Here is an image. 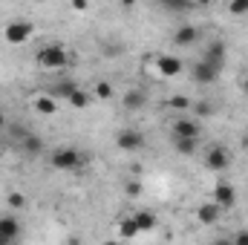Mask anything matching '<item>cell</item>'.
Segmentation results:
<instances>
[{
	"instance_id": "obj_1",
	"label": "cell",
	"mask_w": 248,
	"mask_h": 245,
	"mask_svg": "<svg viewBox=\"0 0 248 245\" xmlns=\"http://www.w3.org/2000/svg\"><path fill=\"white\" fill-rule=\"evenodd\" d=\"M35 63H38L41 69H46V72L66 69V63H69L66 46H63V44H46V46H41L38 55H35Z\"/></svg>"
},
{
	"instance_id": "obj_2",
	"label": "cell",
	"mask_w": 248,
	"mask_h": 245,
	"mask_svg": "<svg viewBox=\"0 0 248 245\" xmlns=\"http://www.w3.org/2000/svg\"><path fill=\"white\" fill-rule=\"evenodd\" d=\"M32 35H35V23H32V20H9V23L3 26V38H6V44H12V46H20V44L32 41Z\"/></svg>"
},
{
	"instance_id": "obj_3",
	"label": "cell",
	"mask_w": 248,
	"mask_h": 245,
	"mask_svg": "<svg viewBox=\"0 0 248 245\" xmlns=\"http://www.w3.org/2000/svg\"><path fill=\"white\" fill-rule=\"evenodd\" d=\"M84 162V156L75 150V147H55L52 156H49V165L55 170H78Z\"/></svg>"
},
{
	"instance_id": "obj_4",
	"label": "cell",
	"mask_w": 248,
	"mask_h": 245,
	"mask_svg": "<svg viewBox=\"0 0 248 245\" xmlns=\"http://www.w3.org/2000/svg\"><path fill=\"white\" fill-rule=\"evenodd\" d=\"M199 136H202V124L190 116H176L170 124V138H196L199 141Z\"/></svg>"
},
{
	"instance_id": "obj_5",
	"label": "cell",
	"mask_w": 248,
	"mask_h": 245,
	"mask_svg": "<svg viewBox=\"0 0 248 245\" xmlns=\"http://www.w3.org/2000/svg\"><path fill=\"white\" fill-rule=\"evenodd\" d=\"M202 165H205L208 170H214V173L225 170V168L231 165V153H228V147H222V144H211V147L205 150V156H202Z\"/></svg>"
},
{
	"instance_id": "obj_6",
	"label": "cell",
	"mask_w": 248,
	"mask_h": 245,
	"mask_svg": "<svg viewBox=\"0 0 248 245\" xmlns=\"http://www.w3.org/2000/svg\"><path fill=\"white\" fill-rule=\"evenodd\" d=\"M116 147L124 150V153H136L144 147V133L141 130H133V127H124L116 133Z\"/></svg>"
},
{
	"instance_id": "obj_7",
	"label": "cell",
	"mask_w": 248,
	"mask_h": 245,
	"mask_svg": "<svg viewBox=\"0 0 248 245\" xmlns=\"http://www.w3.org/2000/svg\"><path fill=\"white\" fill-rule=\"evenodd\" d=\"M211 202H217V205L222 208V214L231 211V208L237 205V190H234V184L231 182H217L214 193H211Z\"/></svg>"
},
{
	"instance_id": "obj_8",
	"label": "cell",
	"mask_w": 248,
	"mask_h": 245,
	"mask_svg": "<svg viewBox=\"0 0 248 245\" xmlns=\"http://www.w3.org/2000/svg\"><path fill=\"white\" fill-rule=\"evenodd\" d=\"M196 222L199 225H208V228H214V225H219L222 222V208L217 205V202H202V205H196Z\"/></svg>"
},
{
	"instance_id": "obj_9",
	"label": "cell",
	"mask_w": 248,
	"mask_h": 245,
	"mask_svg": "<svg viewBox=\"0 0 248 245\" xmlns=\"http://www.w3.org/2000/svg\"><path fill=\"white\" fill-rule=\"evenodd\" d=\"M182 69H185V61L179 55H159L156 58V72L162 78H176V75H182Z\"/></svg>"
},
{
	"instance_id": "obj_10",
	"label": "cell",
	"mask_w": 248,
	"mask_h": 245,
	"mask_svg": "<svg viewBox=\"0 0 248 245\" xmlns=\"http://www.w3.org/2000/svg\"><path fill=\"white\" fill-rule=\"evenodd\" d=\"M190 78H193V84H199V87H208V84H214L217 78H219V69L217 66H211V63H205L202 58L193 63V69H190Z\"/></svg>"
},
{
	"instance_id": "obj_11",
	"label": "cell",
	"mask_w": 248,
	"mask_h": 245,
	"mask_svg": "<svg viewBox=\"0 0 248 245\" xmlns=\"http://www.w3.org/2000/svg\"><path fill=\"white\" fill-rule=\"evenodd\" d=\"M225 58H228V46H225L222 41H214V44H208V49L202 52V61L211 63V66H217L219 72L225 69Z\"/></svg>"
},
{
	"instance_id": "obj_12",
	"label": "cell",
	"mask_w": 248,
	"mask_h": 245,
	"mask_svg": "<svg viewBox=\"0 0 248 245\" xmlns=\"http://www.w3.org/2000/svg\"><path fill=\"white\" fill-rule=\"evenodd\" d=\"M199 26H193V23H182V26H176V32H173V44L176 46H193L196 41H199Z\"/></svg>"
},
{
	"instance_id": "obj_13",
	"label": "cell",
	"mask_w": 248,
	"mask_h": 245,
	"mask_svg": "<svg viewBox=\"0 0 248 245\" xmlns=\"http://www.w3.org/2000/svg\"><path fill=\"white\" fill-rule=\"evenodd\" d=\"M32 110H35L38 116H58V101H55L49 92H38V95L32 98Z\"/></svg>"
},
{
	"instance_id": "obj_14",
	"label": "cell",
	"mask_w": 248,
	"mask_h": 245,
	"mask_svg": "<svg viewBox=\"0 0 248 245\" xmlns=\"http://www.w3.org/2000/svg\"><path fill=\"white\" fill-rule=\"evenodd\" d=\"M133 219H136V225H139L141 234H150V231L159 228V216H156L150 208H139V211L133 214Z\"/></svg>"
},
{
	"instance_id": "obj_15",
	"label": "cell",
	"mask_w": 248,
	"mask_h": 245,
	"mask_svg": "<svg viewBox=\"0 0 248 245\" xmlns=\"http://www.w3.org/2000/svg\"><path fill=\"white\" fill-rule=\"evenodd\" d=\"M122 107L124 110H130V113L147 107V92H144V90H127V92L122 95Z\"/></svg>"
},
{
	"instance_id": "obj_16",
	"label": "cell",
	"mask_w": 248,
	"mask_h": 245,
	"mask_svg": "<svg viewBox=\"0 0 248 245\" xmlns=\"http://www.w3.org/2000/svg\"><path fill=\"white\" fill-rule=\"evenodd\" d=\"M20 147H23L26 156H41V153H44V138H41L38 133H26V136L20 138Z\"/></svg>"
},
{
	"instance_id": "obj_17",
	"label": "cell",
	"mask_w": 248,
	"mask_h": 245,
	"mask_svg": "<svg viewBox=\"0 0 248 245\" xmlns=\"http://www.w3.org/2000/svg\"><path fill=\"white\" fill-rule=\"evenodd\" d=\"M20 231H23V228H20V222H17L15 216H9V214L0 216V237H6V240L15 243V240L20 237Z\"/></svg>"
},
{
	"instance_id": "obj_18",
	"label": "cell",
	"mask_w": 248,
	"mask_h": 245,
	"mask_svg": "<svg viewBox=\"0 0 248 245\" xmlns=\"http://www.w3.org/2000/svg\"><path fill=\"white\" fill-rule=\"evenodd\" d=\"M78 90V84L75 81H58V84H52V90H46L55 101H69V95Z\"/></svg>"
},
{
	"instance_id": "obj_19",
	"label": "cell",
	"mask_w": 248,
	"mask_h": 245,
	"mask_svg": "<svg viewBox=\"0 0 248 245\" xmlns=\"http://www.w3.org/2000/svg\"><path fill=\"white\" fill-rule=\"evenodd\" d=\"M141 231H139V225H136V219L133 216H122L119 219V237H124V240H136Z\"/></svg>"
},
{
	"instance_id": "obj_20",
	"label": "cell",
	"mask_w": 248,
	"mask_h": 245,
	"mask_svg": "<svg viewBox=\"0 0 248 245\" xmlns=\"http://www.w3.org/2000/svg\"><path fill=\"white\" fill-rule=\"evenodd\" d=\"M190 113H193L196 122H199V119H211V116L217 113V104H214V101H193Z\"/></svg>"
},
{
	"instance_id": "obj_21",
	"label": "cell",
	"mask_w": 248,
	"mask_h": 245,
	"mask_svg": "<svg viewBox=\"0 0 248 245\" xmlns=\"http://www.w3.org/2000/svg\"><path fill=\"white\" fill-rule=\"evenodd\" d=\"M170 141H173V150H176L179 156H193L196 147H199L196 138H170Z\"/></svg>"
},
{
	"instance_id": "obj_22",
	"label": "cell",
	"mask_w": 248,
	"mask_h": 245,
	"mask_svg": "<svg viewBox=\"0 0 248 245\" xmlns=\"http://www.w3.org/2000/svg\"><path fill=\"white\" fill-rule=\"evenodd\" d=\"M66 104H69L72 110H87V107H90V92L78 87V90H75V92L69 95V101H66Z\"/></svg>"
},
{
	"instance_id": "obj_23",
	"label": "cell",
	"mask_w": 248,
	"mask_h": 245,
	"mask_svg": "<svg viewBox=\"0 0 248 245\" xmlns=\"http://www.w3.org/2000/svg\"><path fill=\"white\" fill-rule=\"evenodd\" d=\"M93 95L101 98V101H110V98L116 95V90H113L110 81H95V84H93Z\"/></svg>"
},
{
	"instance_id": "obj_24",
	"label": "cell",
	"mask_w": 248,
	"mask_h": 245,
	"mask_svg": "<svg viewBox=\"0 0 248 245\" xmlns=\"http://www.w3.org/2000/svg\"><path fill=\"white\" fill-rule=\"evenodd\" d=\"M168 107L185 116V113H190V107H193V101H190L187 95H170V98H168Z\"/></svg>"
},
{
	"instance_id": "obj_25",
	"label": "cell",
	"mask_w": 248,
	"mask_h": 245,
	"mask_svg": "<svg viewBox=\"0 0 248 245\" xmlns=\"http://www.w3.org/2000/svg\"><path fill=\"white\" fill-rule=\"evenodd\" d=\"M162 9H168V12H190L193 3H187V0H168V3H162Z\"/></svg>"
},
{
	"instance_id": "obj_26",
	"label": "cell",
	"mask_w": 248,
	"mask_h": 245,
	"mask_svg": "<svg viewBox=\"0 0 248 245\" xmlns=\"http://www.w3.org/2000/svg\"><path fill=\"white\" fill-rule=\"evenodd\" d=\"M6 205H9V208H26V196L17 193V190H12V193L6 196Z\"/></svg>"
},
{
	"instance_id": "obj_27",
	"label": "cell",
	"mask_w": 248,
	"mask_h": 245,
	"mask_svg": "<svg viewBox=\"0 0 248 245\" xmlns=\"http://www.w3.org/2000/svg\"><path fill=\"white\" fill-rule=\"evenodd\" d=\"M228 12L237 15V17H240V15H248V0H231V3H228Z\"/></svg>"
},
{
	"instance_id": "obj_28",
	"label": "cell",
	"mask_w": 248,
	"mask_h": 245,
	"mask_svg": "<svg viewBox=\"0 0 248 245\" xmlns=\"http://www.w3.org/2000/svg\"><path fill=\"white\" fill-rule=\"evenodd\" d=\"M124 193H127L130 199H139V196H141V182H136V179H133V182H127V184H124Z\"/></svg>"
},
{
	"instance_id": "obj_29",
	"label": "cell",
	"mask_w": 248,
	"mask_h": 245,
	"mask_svg": "<svg viewBox=\"0 0 248 245\" xmlns=\"http://www.w3.org/2000/svg\"><path fill=\"white\" fill-rule=\"evenodd\" d=\"M231 243H234V245H248V231H246V228H240V231L231 237Z\"/></svg>"
},
{
	"instance_id": "obj_30",
	"label": "cell",
	"mask_w": 248,
	"mask_h": 245,
	"mask_svg": "<svg viewBox=\"0 0 248 245\" xmlns=\"http://www.w3.org/2000/svg\"><path fill=\"white\" fill-rule=\"evenodd\" d=\"M69 9H72V12H87V9H90V3H87V0H72V3H69Z\"/></svg>"
},
{
	"instance_id": "obj_31",
	"label": "cell",
	"mask_w": 248,
	"mask_h": 245,
	"mask_svg": "<svg viewBox=\"0 0 248 245\" xmlns=\"http://www.w3.org/2000/svg\"><path fill=\"white\" fill-rule=\"evenodd\" d=\"M240 92H243V95H248V72L240 78Z\"/></svg>"
},
{
	"instance_id": "obj_32",
	"label": "cell",
	"mask_w": 248,
	"mask_h": 245,
	"mask_svg": "<svg viewBox=\"0 0 248 245\" xmlns=\"http://www.w3.org/2000/svg\"><path fill=\"white\" fill-rule=\"evenodd\" d=\"M211 245H234V243H231V237H217Z\"/></svg>"
},
{
	"instance_id": "obj_33",
	"label": "cell",
	"mask_w": 248,
	"mask_h": 245,
	"mask_svg": "<svg viewBox=\"0 0 248 245\" xmlns=\"http://www.w3.org/2000/svg\"><path fill=\"white\" fill-rule=\"evenodd\" d=\"M240 147H243V150H248V130L240 136Z\"/></svg>"
},
{
	"instance_id": "obj_34",
	"label": "cell",
	"mask_w": 248,
	"mask_h": 245,
	"mask_svg": "<svg viewBox=\"0 0 248 245\" xmlns=\"http://www.w3.org/2000/svg\"><path fill=\"white\" fill-rule=\"evenodd\" d=\"M3 127H6V113L0 110V130H3Z\"/></svg>"
},
{
	"instance_id": "obj_35",
	"label": "cell",
	"mask_w": 248,
	"mask_h": 245,
	"mask_svg": "<svg viewBox=\"0 0 248 245\" xmlns=\"http://www.w3.org/2000/svg\"><path fill=\"white\" fill-rule=\"evenodd\" d=\"M101 245H122V243H119V240H104Z\"/></svg>"
},
{
	"instance_id": "obj_36",
	"label": "cell",
	"mask_w": 248,
	"mask_h": 245,
	"mask_svg": "<svg viewBox=\"0 0 248 245\" xmlns=\"http://www.w3.org/2000/svg\"><path fill=\"white\" fill-rule=\"evenodd\" d=\"M0 245H15L12 240H6V237H0Z\"/></svg>"
}]
</instances>
